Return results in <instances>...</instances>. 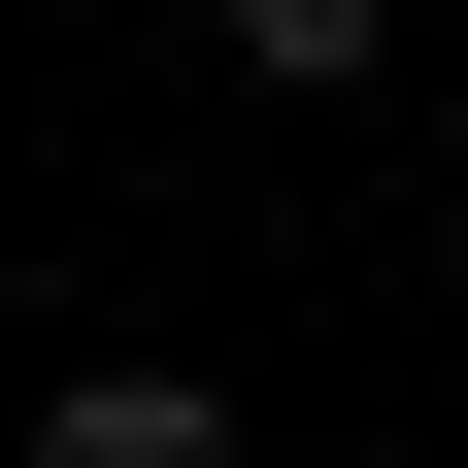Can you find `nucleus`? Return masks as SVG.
<instances>
[{"label":"nucleus","instance_id":"1","mask_svg":"<svg viewBox=\"0 0 468 468\" xmlns=\"http://www.w3.org/2000/svg\"><path fill=\"white\" fill-rule=\"evenodd\" d=\"M34 468H234V401H201V368H68V401H34Z\"/></svg>","mask_w":468,"mask_h":468},{"label":"nucleus","instance_id":"2","mask_svg":"<svg viewBox=\"0 0 468 468\" xmlns=\"http://www.w3.org/2000/svg\"><path fill=\"white\" fill-rule=\"evenodd\" d=\"M201 34H234V68H268V101H335V68H368V34H401V0H201Z\"/></svg>","mask_w":468,"mask_h":468}]
</instances>
